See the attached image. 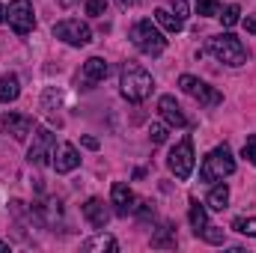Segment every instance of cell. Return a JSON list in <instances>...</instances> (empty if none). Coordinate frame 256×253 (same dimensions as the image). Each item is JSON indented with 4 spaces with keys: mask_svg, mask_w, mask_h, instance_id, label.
<instances>
[{
    "mask_svg": "<svg viewBox=\"0 0 256 253\" xmlns=\"http://www.w3.org/2000/svg\"><path fill=\"white\" fill-rule=\"evenodd\" d=\"M120 86H122V96H126L128 102L140 104V102H146L152 96L155 80H152V74L146 68H140L137 63H126L122 72H120Z\"/></svg>",
    "mask_w": 256,
    "mask_h": 253,
    "instance_id": "6da1fadb",
    "label": "cell"
},
{
    "mask_svg": "<svg viewBox=\"0 0 256 253\" xmlns=\"http://www.w3.org/2000/svg\"><path fill=\"white\" fill-rule=\"evenodd\" d=\"M232 173H236V158H232L230 146H218L202 158V167H200L202 182H220L224 176H232Z\"/></svg>",
    "mask_w": 256,
    "mask_h": 253,
    "instance_id": "7a4b0ae2",
    "label": "cell"
},
{
    "mask_svg": "<svg viewBox=\"0 0 256 253\" xmlns=\"http://www.w3.org/2000/svg\"><path fill=\"white\" fill-rule=\"evenodd\" d=\"M208 51H212L220 63L232 66V68L248 63V48H244V42H242L238 36H232V33L212 36V39H208Z\"/></svg>",
    "mask_w": 256,
    "mask_h": 253,
    "instance_id": "3957f363",
    "label": "cell"
},
{
    "mask_svg": "<svg viewBox=\"0 0 256 253\" xmlns=\"http://www.w3.org/2000/svg\"><path fill=\"white\" fill-rule=\"evenodd\" d=\"M131 42H134L137 51H143V54H149V57H158V54H164V48H167L164 33H161L152 21H137V24L131 27Z\"/></svg>",
    "mask_w": 256,
    "mask_h": 253,
    "instance_id": "277c9868",
    "label": "cell"
},
{
    "mask_svg": "<svg viewBox=\"0 0 256 253\" xmlns=\"http://www.w3.org/2000/svg\"><path fill=\"white\" fill-rule=\"evenodd\" d=\"M194 140L191 137H185L173 152H170V158H167V167H170V173L179 179V182H188L194 173Z\"/></svg>",
    "mask_w": 256,
    "mask_h": 253,
    "instance_id": "5b68a950",
    "label": "cell"
},
{
    "mask_svg": "<svg viewBox=\"0 0 256 253\" xmlns=\"http://www.w3.org/2000/svg\"><path fill=\"white\" fill-rule=\"evenodd\" d=\"M54 36H57L60 42H66V45H72V48H84V45L92 42L90 24H84V21H78V18H66L60 24H54Z\"/></svg>",
    "mask_w": 256,
    "mask_h": 253,
    "instance_id": "8992f818",
    "label": "cell"
},
{
    "mask_svg": "<svg viewBox=\"0 0 256 253\" xmlns=\"http://www.w3.org/2000/svg\"><path fill=\"white\" fill-rule=\"evenodd\" d=\"M179 86H182L185 96L196 98L202 108H218V104L224 102V96H220L214 86H208L206 80H200V78H194V74H182V78H179Z\"/></svg>",
    "mask_w": 256,
    "mask_h": 253,
    "instance_id": "52a82bcc",
    "label": "cell"
},
{
    "mask_svg": "<svg viewBox=\"0 0 256 253\" xmlns=\"http://www.w3.org/2000/svg\"><path fill=\"white\" fill-rule=\"evenodd\" d=\"M9 27L18 33V36H27L33 27H36V12H33V0H12L9 3Z\"/></svg>",
    "mask_w": 256,
    "mask_h": 253,
    "instance_id": "ba28073f",
    "label": "cell"
},
{
    "mask_svg": "<svg viewBox=\"0 0 256 253\" xmlns=\"http://www.w3.org/2000/svg\"><path fill=\"white\" fill-rule=\"evenodd\" d=\"M54 146H57V140H54V134H51L48 128H33V146H30V152H27L30 164H36V167L48 164V161L54 158Z\"/></svg>",
    "mask_w": 256,
    "mask_h": 253,
    "instance_id": "9c48e42d",
    "label": "cell"
},
{
    "mask_svg": "<svg viewBox=\"0 0 256 253\" xmlns=\"http://www.w3.org/2000/svg\"><path fill=\"white\" fill-rule=\"evenodd\" d=\"M0 134H12V140H27L33 134V120L24 114H3L0 116Z\"/></svg>",
    "mask_w": 256,
    "mask_h": 253,
    "instance_id": "30bf717a",
    "label": "cell"
},
{
    "mask_svg": "<svg viewBox=\"0 0 256 253\" xmlns=\"http://www.w3.org/2000/svg\"><path fill=\"white\" fill-rule=\"evenodd\" d=\"M137 196H134V190L128 188L126 182H114V188H110V206H114V212L120 214V218H128V214H134L137 212Z\"/></svg>",
    "mask_w": 256,
    "mask_h": 253,
    "instance_id": "8fae6325",
    "label": "cell"
},
{
    "mask_svg": "<svg viewBox=\"0 0 256 253\" xmlns=\"http://www.w3.org/2000/svg\"><path fill=\"white\" fill-rule=\"evenodd\" d=\"M51 164H54L57 173H74V170L80 167V155H78V149H74L72 143H60V146H54Z\"/></svg>",
    "mask_w": 256,
    "mask_h": 253,
    "instance_id": "7c38bea8",
    "label": "cell"
},
{
    "mask_svg": "<svg viewBox=\"0 0 256 253\" xmlns=\"http://www.w3.org/2000/svg\"><path fill=\"white\" fill-rule=\"evenodd\" d=\"M158 110H161V116H164V122L173 128H188V116H185V110L179 108V102L173 98V96H161V102H158Z\"/></svg>",
    "mask_w": 256,
    "mask_h": 253,
    "instance_id": "4fadbf2b",
    "label": "cell"
},
{
    "mask_svg": "<svg viewBox=\"0 0 256 253\" xmlns=\"http://www.w3.org/2000/svg\"><path fill=\"white\" fill-rule=\"evenodd\" d=\"M108 63L102 60V57H90L86 63H84V68H80V84L86 86V90H92L96 84H102L104 78H108Z\"/></svg>",
    "mask_w": 256,
    "mask_h": 253,
    "instance_id": "5bb4252c",
    "label": "cell"
},
{
    "mask_svg": "<svg viewBox=\"0 0 256 253\" xmlns=\"http://www.w3.org/2000/svg\"><path fill=\"white\" fill-rule=\"evenodd\" d=\"M84 218H86L96 230H104V226H108V220H110V212H108L104 200L92 196V200H86V202H84Z\"/></svg>",
    "mask_w": 256,
    "mask_h": 253,
    "instance_id": "9a60e30c",
    "label": "cell"
},
{
    "mask_svg": "<svg viewBox=\"0 0 256 253\" xmlns=\"http://www.w3.org/2000/svg\"><path fill=\"white\" fill-rule=\"evenodd\" d=\"M116 248H120V244H116V238H114V236H108L104 230H102L96 238L84 242V250H86V253H104V250H108V253H116Z\"/></svg>",
    "mask_w": 256,
    "mask_h": 253,
    "instance_id": "2e32d148",
    "label": "cell"
},
{
    "mask_svg": "<svg viewBox=\"0 0 256 253\" xmlns=\"http://www.w3.org/2000/svg\"><path fill=\"white\" fill-rule=\"evenodd\" d=\"M176 244H179V238H176V230H173L170 224H164V226L152 236V248H155V250H176Z\"/></svg>",
    "mask_w": 256,
    "mask_h": 253,
    "instance_id": "e0dca14e",
    "label": "cell"
},
{
    "mask_svg": "<svg viewBox=\"0 0 256 253\" xmlns=\"http://www.w3.org/2000/svg\"><path fill=\"white\" fill-rule=\"evenodd\" d=\"M18 96H21L18 74H3V78H0V102H3V104H12Z\"/></svg>",
    "mask_w": 256,
    "mask_h": 253,
    "instance_id": "ac0fdd59",
    "label": "cell"
},
{
    "mask_svg": "<svg viewBox=\"0 0 256 253\" xmlns=\"http://www.w3.org/2000/svg\"><path fill=\"white\" fill-rule=\"evenodd\" d=\"M155 24H158L161 30H167V33H179V30L185 27V21L176 18L170 9H155Z\"/></svg>",
    "mask_w": 256,
    "mask_h": 253,
    "instance_id": "d6986e66",
    "label": "cell"
},
{
    "mask_svg": "<svg viewBox=\"0 0 256 253\" xmlns=\"http://www.w3.org/2000/svg\"><path fill=\"white\" fill-rule=\"evenodd\" d=\"M206 206H208L212 212H224V208L230 206V188H226V185H214V188L208 190Z\"/></svg>",
    "mask_w": 256,
    "mask_h": 253,
    "instance_id": "ffe728a7",
    "label": "cell"
},
{
    "mask_svg": "<svg viewBox=\"0 0 256 253\" xmlns=\"http://www.w3.org/2000/svg\"><path fill=\"white\" fill-rule=\"evenodd\" d=\"M188 220H191V230L200 236L206 226H208V212L196 202V200H191V212H188Z\"/></svg>",
    "mask_w": 256,
    "mask_h": 253,
    "instance_id": "44dd1931",
    "label": "cell"
},
{
    "mask_svg": "<svg viewBox=\"0 0 256 253\" xmlns=\"http://www.w3.org/2000/svg\"><path fill=\"white\" fill-rule=\"evenodd\" d=\"M196 15H202V18H218V15H220V0H196Z\"/></svg>",
    "mask_w": 256,
    "mask_h": 253,
    "instance_id": "7402d4cb",
    "label": "cell"
},
{
    "mask_svg": "<svg viewBox=\"0 0 256 253\" xmlns=\"http://www.w3.org/2000/svg\"><path fill=\"white\" fill-rule=\"evenodd\" d=\"M232 230L242 232V236H248V238H256V218H236Z\"/></svg>",
    "mask_w": 256,
    "mask_h": 253,
    "instance_id": "603a6c76",
    "label": "cell"
},
{
    "mask_svg": "<svg viewBox=\"0 0 256 253\" xmlns=\"http://www.w3.org/2000/svg\"><path fill=\"white\" fill-rule=\"evenodd\" d=\"M220 21H224V27H236L238 21H242V9L232 3V6H226V9H220V15H218Z\"/></svg>",
    "mask_w": 256,
    "mask_h": 253,
    "instance_id": "cb8c5ba5",
    "label": "cell"
},
{
    "mask_svg": "<svg viewBox=\"0 0 256 253\" xmlns=\"http://www.w3.org/2000/svg\"><path fill=\"white\" fill-rule=\"evenodd\" d=\"M200 238L208 242V244H224V242H226V232H224L220 226H206V230L200 232Z\"/></svg>",
    "mask_w": 256,
    "mask_h": 253,
    "instance_id": "d4e9b609",
    "label": "cell"
},
{
    "mask_svg": "<svg viewBox=\"0 0 256 253\" xmlns=\"http://www.w3.org/2000/svg\"><path fill=\"white\" fill-rule=\"evenodd\" d=\"M149 137H152V143H155V146L167 143V126H161V122H152V128H149Z\"/></svg>",
    "mask_w": 256,
    "mask_h": 253,
    "instance_id": "484cf974",
    "label": "cell"
},
{
    "mask_svg": "<svg viewBox=\"0 0 256 253\" xmlns=\"http://www.w3.org/2000/svg\"><path fill=\"white\" fill-rule=\"evenodd\" d=\"M104 12H108V0H86V15L102 18Z\"/></svg>",
    "mask_w": 256,
    "mask_h": 253,
    "instance_id": "4316f807",
    "label": "cell"
},
{
    "mask_svg": "<svg viewBox=\"0 0 256 253\" xmlns=\"http://www.w3.org/2000/svg\"><path fill=\"white\" fill-rule=\"evenodd\" d=\"M244 158L256 167V134H250V137L244 140Z\"/></svg>",
    "mask_w": 256,
    "mask_h": 253,
    "instance_id": "83f0119b",
    "label": "cell"
},
{
    "mask_svg": "<svg viewBox=\"0 0 256 253\" xmlns=\"http://www.w3.org/2000/svg\"><path fill=\"white\" fill-rule=\"evenodd\" d=\"M170 9H173V15L176 18H188V0H170Z\"/></svg>",
    "mask_w": 256,
    "mask_h": 253,
    "instance_id": "f1b7e54d",
    "label": "cell"
},
{
    "mask_svg": "<svg viewBox=\"0 0 256 253\" xmlns=\"http://www.w3.org/2000/svg\"><path fill=\"white\" fill-rule=\"evenodd\" d=\"M84 146H86V149H98V140H96V137H84Z\"/></svg>",
    "mask_w": 256,
    "mask_h": 253,
    "instance_id": "f546056e",
    "label": "cell"
},
{
    "mask_svg": "<svg viewBox=\"0 0 256 253\" xmlns=\"http://www.w3.org/2000/svg\"><path fill=\"white\" fill-rule=\"evenodd\" d=\"M244 27H248L250 33H256V18H254V15H250V18H244Z\"/></svg>",
    "mask_w": 256,
    "mask_h": 253,
    "instance_id": "4dcf8cb0",
    "label": "cell"
},
{
    "mask_svg": "<svg viewBox=\"0 0 256 253\" xmlns=\"http://www.w3.org/2000/svg\"><path fill=\"white\" fill-rule=\"evenodd\" d=\"M131 3H134V0H116V6H120V9H128Z\"/></svg>",
    "mask_w": 256,
    "mask_h": 253,
    "instance_id": "1f68e13d",
    "label": "cell"
},
{
    "mask_svg": "<svg viewBox=\"0 0 256 253\" xmlns=\"http://www.w3.org/2000/svg\"><path fill=\"white\" fill-rule=\"evenodd\" d=\"M3 21H6V6L0 3V24H3Z\"/></svg>",
    "mask_w": 256,
    "mask_h": 253,
    "instance_id": "d6a6232c",
    "label": "cell"
},
{
    "mask_svg": "<svg viewBox=\"0 0 256 253\" xmlns=\"http://www.w3.org/2000/svg\"><path fill=\"white\" fill-rule=\"evenodd\" d=\"M3 250H9V244H3V242H0V253H3Z\"/></svg>",
    "mask_w": 256,
    "mask_h": 253,
    "instance_id": "836d02e7",
    "label": "cell"
}]
</instances>
